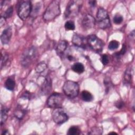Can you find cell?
<instances>
[{
  "label": "cell",
  "mask_w": 135,
  "mask_h": 135,
  "mask_svg": "<svg viewBox=\"0 0 135 135\" xmlns=\"http://www.w3.org/2000/svg\"><path fill=\"white\" fill-rule=\"evenodd\" d=\"M40 3H38L37 4H36L35 6L34 7V10H32V12L31 13H32L33 14H35L36 13H37L40 9Z\"/></svg>",
  "instance_id": "31"
},
{
  "label": "cell",
  "mask_w": 135,
  "mask_h": 135,
  "mask_svg": "<svg viewBox=\"0 0 135 135\" xmlns=\"http://www.w3.org/2000/svg\"><path fill=\"white\" fill-rule=\"evenodd\" d=\"M9 109L5 107H2L1 111V124L2 125L7 120Z\"/></svg>",
  "instance_id": "18"
},
{
  "label": "cell",
  "mask_w": 135,
  "mask_h": 135,
  "mask_svg": "<svg viewBox=\"0 0 135 135\" xmlns=\"http://www.w3.org/2000/svg\"><path fill=\"white\" fill-rule=\"evenodd\" d=\"M63 91L66 97L71 99L75 98L79 93V84L76 82L68 80L63 84Z\"/></svg>",
  "instance_id": "2"
},
{
  "label": "cell",
  "mask_w": 135,
  "mask_h": 135,
  "mask_svg": "<svg viewBox=\"0 0 135 135\" xmlns=\"http://www.w3.org/2000/svg\"><path fill=\"white\" fill-rule=\"evenodd\" d=\"M96 20L91 15L89 14H84L81 19V25L85 30H89L93 27L95 24Z\"/></svg>",
  "instance_id": "10"
},
{
  "label": "cell",
  "mask_w": 135,
  "mask_h": 135,
  "mask_svg": "<svg viewBox=\"0 0 135 135\" xmlns=\"http://www.w3.org/2000/svg\"><path fill=\"white\" fill-rule=\"evenodd\" d=\"M12 35V28L10 26L7 27L2 32L1 35V40L3 44H7L9 43Z\"/></svg>",
  "instance_id": "12"
},
{
  "label": "cell",
  "mask_w": 135,
  "mask_h": 135,
  "mask_svg": "<svg viewBox=\"0 0 135 135\" xmlns=\"http://www.w3.org/2000/svg\"><path fill=\"white\" fill-rule=\"evenodd\" d=\"M52 115L54 122L59 124L63 123L68 120V115L61 107L54 108Z\"/></svg>",
  "instance_id": "9"
},
{
  "label": "cell",
  "mask_w": 135,
  "mask_h": 135,
  "mask_svg": "<svg viewBox=\"0 0 135 135\" xmlns=\"http://www.w3.org/2000/svg\"><path fill=\"white\" fill-rule=\"evenodd\" d=\"M32 9L31 2L29 1H23L18 7L17 14L22 20H25L31 14Z\"/></svg>",
  "instance_id": "7"
},
{
  "label": "cell",
  "mask_w": 135,
  "mask_h": 135,
  "mask_svg": "<svg viewBox=\"0 0 135 135\" xmlns=\"http://www.w3.org/2000/svg\"><path fill=\"white\" fill-rule=\"evenodd\" d=\"M119 46V43L116 40L111 41L108 45V48L110 50H114L118 48Z\"/></svg>",
  "instance_id": "23"
},
{
  "label": "cell",
  "mask_w": 135,
  "mask_h": 135,
  "mask_svg": "<svg viewBox=\"0 0 135 135\" xmlns=\"http://www.w3.org/2000/svg\"><path fill=\"white\" fill-rule=\"evenodd\" d=\"M97 21L98 26L102 29H105L111 26L110 20L107 11L102 7L98 8L97 13Z\"/></svg>",
  "instance_id": "3"
},
{
  "label": "cell",
  "mask_w": 135,
  "mask_h": 135,
  "mask_svg": "<svg viewBox=\"0 0 135 135\" xmlns=\"http://www.w3.org/2000/svg\"><path fill=\"white\" fill-rule=\"evenodd\" d=\"M37 50L35 46H31L27 49L22 54L21 60V64L25 66H28L36 56Z\"/></svg>",
  "instance_id": "5"
},
{
  "label": "cell",
  "mask_w": 135,
  "mask_h": 135,
  "mask_svg": "<svg viewBox=\"0 0 135 135\" xmlns=\"http://www.w3.org/2000/svg\"><path fill=\"white\" fill-rule=\"evenodd\" d=\"M96 1H89V3L91 6H94L96 4Z\"/></svg>",
  "instance_id": "35"
},
{
  "label": "cell",
  "mask_w": 135,
  "mask_h": 135,
  "mask_svg": "<svg viewBox=\"0 0 135 135\" xmlns=\"http://www.w3.org/2000/svg\"><path fill=\"white\" fill-rule=\"evenodd\" d=\"M109 134H117L115 132H110Z\"/></svg>",
  "instance_id": "38"
},
{
  "label": "cell",
  "mask_w": 135,
  "mask_h": 135,
  "mask_svg": "<svg viewBox=\"0 0 135 135\" xmlns=\"http://www.w3.org/2000/svg\"><path fill=\"white\" fill-rule=\"evenodd\" d=\"M102 133V129L100 127H95L92 128L88 132L89 134H101Z\"/></svg>",
  "instance_id": "25"
},
{
  "label": "cell",
  "mask_w": 135,
  "mask_h": 135,
  "mask_svg": "<svg viewBox=\"0 0 135 135\" xmlns=\"http://www.w3.org/2000/svg\"><path fill=\"white\" fill-rule=\"evenodd\" d=\"M68 46V43L64 40L60 41L58 45H57L56 51L59 55L63 54L64 51L66 50Z\"/></svg>",
  "instance_id": "14"
},
{
  "label": "cell",
  "mask_w": 135,
  "mask_h": 135,
  "mask_svg": "<svg viewBox=\"0 0 135 135\" xmlns=\"http://www.w3.org/2000/svg\"><path fill=\"white\" fill-rule=\"evenodd\" d=\"M80 133L81 130L77 126H71L67 132L68 135H79Z\"/></svg>",
  "instance_id": "21"
},
{
  "label": "cell",
  "mask_w": 135,
  "mask_h": 135,
  "mask_svg": "<svg viewBox=\"0 0 135 135\" xmlns=\"http://www.w3.org/2000/svg\"><path fill=\"white\" fill-rule=\"evenodd\" d=\"M133 70L131 67H128L124 73V83L125 84H130L132 78Z\"/></svg>",
  "instance_id": "15"
},
{
  "label": "cell",
  "mask_w": 135,
  "mask_h": 135,
  "mask_svg": "<svg viewBox=\"0 0 135 135\" xmlns=\"http://www.w3.org/2000/svg\"><path fill=\"white\" fill-rule=\"evenodd\" d=\"M124 105V103L123 102V101L122 100H119V101H117L115 103V106L118 109H121L122 108Z\"/></svg>",
  "instance_id": "30"
},
{
  "label": "cell",
  "mask_w": 135,
  "mask_h": 135,
  "mask_svg": "<svg viewBox=\"0 0 135 135\" xmlns=\"http://www.w3.org/2000/svg\"><path fill=\"white\" fill-rule=\"evenodd\" d=\"M113 21L115 24H120L123 21V17L120 14H117L113 17Z\"/></svg>",
  "instance_id": "28"
},
{
  "label": "cell",
  "mask_w": 135,
  "mask_h": 135,
  "mask_svg": "<svg viewBox=\"0 0 135 135\" xmlns=\"http://www.w3.org/2000/svg\"><path fill=\"white\" fill-rule=\"evenodd\" d=\"M81 98L84 101L90 102L93 100V95L90 92L83 90L81 92Z\"/></svg>",
  "instance_id": "19"
},
{
  "label": "cell",
  "mask_w": 135,
  "mask_h": 135,
  "mask_svg": "<svg viewBox=\"0 0 135 135\" xmlns=\"http://www.w3.org/2000/svg\"><path fill=\"white\" fill-rule=\"evenodd\" d=\"M5 19L3 16H1V19H0V25L1 26H3V25L5 23Z\"/></svg>",
  "instance_id": "34"
},
{
  "label": "cell",
  "mask_w": 135,
  "mask_h": 135,
  "mask_svg": "<svg viewBox=\"0 0 135 135\" xmlns=\"http://www.w3.org/2000/svg\"><path fill=\"white\" fill-rule=\"evenodd\" d=\"M87 43L89 46L94 52L99 53L102 52L103 46V42L95 35H90L87 38Z\"/></svg>",
  "instance_id": "6"
},
{
  "label": "cell",
  "mask_w": 135,
  "mask_h": 135,
  "mask_svg": "<svg viewBox=\"0 0 135 135\" xmlns=\"http://www.w3.org/2000/svg\"><path fill=\"white\" fill-rule=\"evenodd\" d=\"M13 13V7L12 6H11L4 12V15L3 16L5 18H8L12 17Z\"/></svg>",
  "instance_id": "27"
},
{
  "label": "cell",
  "mask_w": 135,
  "mask_h": 135,
  "mask_svg": "<svg viewBox=\"0 0 135 135\" xmlns=\"http://www.w3.org/2000/svg\"><path fill=\"white\" fill-rule=\"evenodd\" d=\"M46 67L47 65L45 62H41L35 67V71L37 73H40L43 72L46 69Z\"/></svg>",
  "instance_id": "22"
},
{
  "label": "cell",
  "mask_w": 135,
  "mask_h": 135,
  "mask_svg": "<svg viewBox=\"0 0 135 135\" xmlns=\"http://www.w3.org/2000/svg\"><path fill=\"white\" fill-rule=\"evenodd\" d=\"M126 52V45L124 44L123 45V46L121 49V50H120V52H118L117 54V56H120V55H123Z\"/></svg>",
  "instance_id": "32"
},
{
  "label": "cell",
  "mask_w": 135,
  "mask_h": 135,
  "mask_svg": "<svg viewBox=\"0 0 135 135\" xmlns=\"http://www.w3.org/2000/svg\"><path fill=\"white\" fill-rule=\"evenodd\" d=\"M8 60V54L4 51L2 52L1 53V68L6 64Z\"/></svg>",
  "instance_id": "24"
},
{
  "label": "cell",
  "mask_w": 135,
  "mask_h": 135,
  "mask_svg": "<svg viewBox=\"0 0 135 135\" xmlns=\"http://www.w3.org/2000/svg\"><path fill=\"white\" fill-rule=\"evenodd\" d=\"M72 69L74 72L81 74L84 71V66L82 63L80 62H76L72 65Z\"/></svg>",
  "instance_id": "17"
},
{
  "label": "cell",
  "mask_w": 135,
  "mask_h": 135,
  "mask_svg": "<svg viewBox=\"0 0 135 135\" xmlns=\"http://www.w3.org/2000/svg\"><path fill=\"white\" fill-rule=\"evenodd\" d=\"M64 96L59 93H52L47 100V105L51 108H56L61 107L63 101Z\"/></svg>",
  "instance_id": "8"
},
{
  "label": "cell",
  "mask_w": 135,
  "mask_h": 135,
  "mask_svg": "<svg viewBox=\"0 0 135 135\" xmlns=\"http://www.w3.org/2000/svg\"><path fill=\"white\" fill-rule=\"evenodd\" d=\"M60 13V2L56 0L53 1L46 8L43 16V19L45 21H51L59 16Z\"/></svg>",
  "instance_id": "1"
},
{
  "label": "cell",
  "mask_w": 135,
  "mask_h": 135,
  "mask_svg": "<svg viewBox=\"0 0 135 135\" xmlns=\"http://www.w3.org/2000/svg\"><path fill=\"white\" fill-rule=\"evenodd\" d=\"M51 90V80L50 78H46L42 84V91L47 94Z\"/></svg>",
  "instance_id": "13"
},
{
  "label": "cell",
  "mask_w": 135,
  "mask_h": 135,
  "mask_svg": "<svg viewBox=\"0 0 135 135\" xmlns=\"http://www.w3.org/2000/svg\"><path fill=\"white\" fill-rule=\"evenodd\" d=\"M67 58H68V59L69 61H71L74 60H73L74 59V57L73 56H72V55H69L68 56H67Z\"/></svg>",
  "instance_id": "36"
},
{
  "label": "cell",
  "mask_w": 135,
  "mask_h": 135,
  "mask_svg": "<svg viewBox=\"0 0 135 135\" xmlns=\"http://www.w3.org/2000/svg\"><path fill=\"white\" fill-rule=\"evenodd\" d=\"M72 41L75 46L81 48H85L88 44L86 38L77 33H75L73 35Z\"/></svg>",
  "instance_id": "11"
},
{
  "label": "cell",
  "mask_w": 135,
  "mask_h": 135,
  "mask_svg": "<svg viewBox=\"0 0 135 135\" xmlns=\"http://www.w3.org/2000/svg\"><path fill=\"white\" fill-rule=\"evenodd\" d=\"M30 93L26 91V92H25L23 94V95L22 96V98H24V99H30Z\"/></svg>",
  "instance_id": "33"
},
{
  "label": "cell",
  "mask_w": 135,
  "mask_h": 135,
  "mask_svg": "<svg viewBox=\"0 0 135 135\" xmlns=\"http://www.w3.org/2000/svg\"><path fill=\"white\" fill-rule=\"evenodd\" d=\"M82 1H71L68 4L64 15L66 18L74 17L78 15L80 11Z\"/></svg>",
  "instance_id": "4"
},
{
  "label": "cell",
  "mask_w": 135,
  "mask_h": 135,
  "mask_svg": "<svg viewBox=\"0 0 135 135\" xmlns=\"http://www.w3.org/2000/svg\"><path fill=\"white\" fill-rule=\"evenodd\" d=\"M15 86V82L14 78L12 76L8 78L5 82V87L6 89L12 91L14 90Z\"/></svg>",
  "instance_id": "16"
},
{
  "label": "cell",
  "mask_w": 135,
  "mask_h": 135,
  "mask_svg": "<svg viewBox=\"0 0 135 135\" xmlns=\"http://www.w3.org/2000/svg\"><path fill=\"white\" fill-rule=\"evenodd\" d=\"M101 62L103 65H105L109 63V57L107 54H103L101 56Z\"/></svg>",
  "instance_id": "29"
},
{
  "label": "cell",
  "mask_w": 135,
  "mask_h": 135,
  "mask_svg": "<svg viewBox=\"0 0 135 135\" xmlns=\"http://www.w3.org/2000/svg\"><path fill=\"white\" fill-rule=\"evenodd\" d=\"M65 28L68 31H73L75 29V24L72 21H68L64 25Z\"/></svg>",
  "instance_id": "26"
},
{
  "label": "cell",
  "mask_w": 135,
  "mask_h": 135,
  "mask_svg": "<svg viewBox=\"0 0 135 135\" xmlns=\"http://www.w3.org/2000/svg\"><path fill=\"white\" fill-rule=\"evenodd\" d=\"M8 134V132L7 130H4L3 132L2 133V134Z\"/></svg>",
  "instance_id": "37"
},
{
  "label": "cell",
  "mask_w": 135,
  "mask_h": 135,
  "mask_svg": "<svg viewBox=\"0 0 135 135\" xmlns=\"http://www.w3.org/2000/svg\"><path fill=\"white\" fill-rule=\"evenodd\" d=\"M25 112L24 109H23L21 107H17L15 111H14V116L18 119H22L25 115Z\"/></svg>",
  "instance_id": "20"
}]
</instances>
